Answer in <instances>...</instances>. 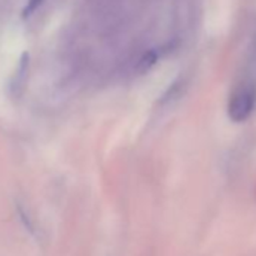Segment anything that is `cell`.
Masks as SVG:
<instances>
[{"instance_id": "cell-4", "label": "cell", "mask_w": 256, "mask_h": 256, "mask_svg": "<svg viewBox=\"0 0 256 256\" xmlns=\"http://www.w3.org/2000/svg\"><path fill=\"white\" fill-rule=\"evenodd\" d=\"M42 4H44V0H28L26 8H24V11H23V16H24V17L32 16Z\"/></svg>"}, {"instance_id": "cell-3", "label": "cell", "mask_w": 256, "mask_h": 256, "mask_svg": "<svg viewBox=\"0 0 256 256\" xmlns=\"http://www.w3.org/2000/svg\"><path fill=\"white\" fill-rule=\"evenodd\" d=\"M156 62H157V53H156V52H150V53H146V54L140 59L139 68H140L142 72H145V71H148Z\"/></svg>"}, {"instance_id": "cell-2", "label": "cell", "mask_w": 256, "mask_h": 256, "mask_svg": "<svg viewBox=\"0 0 256 256\" xmlns=\"http://www.w3.org/2000/svg\"><path fill=\"white\" fill-rule=\"evenodd\" d=\"M28 71H29V54L23 53V56L18 60V70H17V72L14 76V80H12V89L14 90H18L20 88L24 86V80L28 77Z\"/></svg>"}, {"instance_id": "cell-5", "label": "cell", "mask_w": 256, "mask_h": 256, "mask_svg": "<svg viewBox=\"0 0 256 256\" xmlns=\"http://www.w3.org/2000/svg\"><path fill=\"white\" fill-rule=\"evenodd\" d=\"M254 56H256V42H254Z\"/></svg>"}, {"instance_id": "cell-1", "label": "cell", "mask_w": 256, "mask_h": 256, "mask_svg": "<svg viewBox=\"0 0 256 256\" xmlns=\"http://www.w3.org/2000/svg\"><path fill=\"white\" fill-rule=\"evenodd\" d=\"M256 104V88L250 82H242L234 88L229 102L228 116L234 122H244L253 112Z\"/></svg>"}]
</instances>
